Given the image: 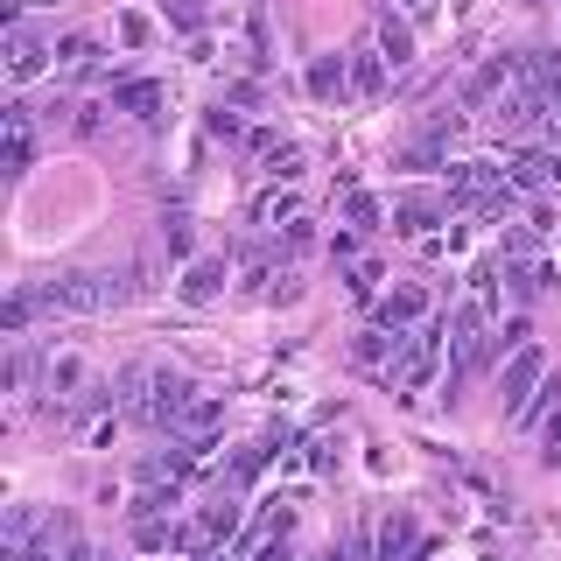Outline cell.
I'll return each instance as SVG.
<instances>
[{
  "label": "cell",
  "instance_id": "cell-38",
  "mask_svg": "<svg viewBox=\"0 0 561 561\" xmlns=\"http://www.w3.org/2000/svg\"><path fill=\"white\" fill-rule=\"evenodd\" d=\"M162 239H169V253H190V218H183V210L162 225Z\"/></svg>",
  "mask_w": 561,
  "mask_h": 561
},
{
  "label": "cell",
  "instance_id": "cell-5",
  "mask_svg": "<svg viewBox=\"0 0 561 561\" xmlns=\"http://www.w3.org/2000/svg\"><path fill=\"white\" fill-rule=\"evenodd\" d=\"M540 379H548V358H540L534 344L513 351V365H505V379H499V400H505V414H519L526 400L540 393Z\"/></svg>",
  "mask_w": 561,
  "mask_h": 561
},
{
  "label": "cell",
  "instance_id": "cell-39",
  "mask_svg": "<svg viewBox=\"0 0 561 561\" xmlns=\"http://www.w3.org/2000/svg\"><path fill=\"white\" fill-rule=\"evenodd\" d=\"M35 379V358H28V351H14V358H8V386H28Z\"/></svg>",
  "mask_w": 561,
  "mask_h": 561
},
{
  "label": "cell",
  "instance_id": "cell-27",
  "mask_svg": "<svg viewBox=\"0 0 561 561\" xmlns=\"http://www.w3.org/2000/svg\"><path fill=\"white\" fill-rule=\"evenodd\" d=\"M267 175H274V183H295V175H302V148H288V140H280V148L267 154Z\"/></svg>",
  "mask_w": 561,
  "mask_h": 561
},
{
  "label": "cell",
  "instance_id": "cell-36",
  "mask_svg": "<svg viewBox=\"0 0 561 561\" xmlns=\"http://www.w3.org/2000/svg\"><path fill=\"white\" fill-rule=\"evenodd\" d=\"M245 561H295V548H288V534H274V540H260Z\"/></svg>",
  "mask_w": 561,
  "mask_h": 561
},
{
  "label": "cell",
  "instance_id": "cell-3",
  "mask_svg": "<svg viewBox=\"0 0 561 561\" xmlns=\"http://www.w3.org/2000/svg\"><path fill=\"white\" fill-rule=\"evenodd\" d=\"M513 183L505 169H491V162H449V175H443V197H449V210H484L499 190Z\"/></svg>",
  "mask_w": 561,
  "mask_h": 561
},
{
  "label": "cell",
  "instance_id": "cell-1",
  "mask_svg": "<svg viewBox=\"0 0 561 561\" xmlns=\"http://www.w3.org/2000/svg\"><path fill=\"white\" fill-rule=\"evenodd\" d=\"M113 295H105V274H49V280H35V309L43 316H99Z\"/></svg>",
  "mask_w": 561,
  "mask_h": 561
},
{
  "label": "cell",
  "instance_id": "cell-29",
  "mask_svg": "<svg viewBox=\"0 0 561 561\" xmlns=\"http://www.w3.org/2000/svg\"><path fill=\"white\" fill-rule=\"evenodd\" d=\"M169 22L183 28V35H197L204 28V0H169Z\"/></svg>",
  "mask_w": 561,
  "mask_h": 561
},
{
  "label": "cell",
  "instance_id": "cell-19",
  "mask_svg": "<svg viewBox=\"0 0 561 561\" xmlns=\"http://www.w3.org/2000/svg\"><path fill=\"white\" fill-rule=\"evenodd\" d=\"M554 408H561V373H548V379H540V393L526 400V408H519L513 421H519V428H534V421H548Z\"/></svg>",
  "mask_w": 561,
  "mask_h": 561
},
{
  "label": "cell",
  "instance_id": "cell-37",
  "mask_svg": "<svg viewBox=\"0 0 561 561\" xmlns=\"http://www.w3.org/2000/svg\"><path fill=\"white\" fill-rule=\"evenodd\" d=\"M540 456H548V463H561V408L548 414V428H540Z\"/></svg>",
  "mask_w": 561,
  "mask_h": 561
},
{
  "label": "cell",
  "instance_id": "cell-41",
  "mask_svg": "<svg viewBox=\"0 0 561 561\" xmlns=\"http://www.w3.org/2000/svg\"><path fill=\"white\" fill-rule=\"evenodd\" d=\"M309 245H316V232H309L302 218H295V225H288V253H309Z\"/></svg>",
  "mask_w": 561,
  "mask_h": 561
},
{
  "label": "cell",
  "instance_id": "cell-11",
  "mask_svg": "<svg viewBox=\"0 0 561 561\" xmlns=\"http://www.w3.org/2000/svg\"><path fill=\"white\" fill-rule=\"evenodd\" d=\"M280 443H288V428H274V435H260V443H245V449L232 456V463H225V484H232V491H239V484H253L260 470H267V456H274Z\"/></svg>",
  "mask_w": 561,
  "mask_h": 561
},
{
  "label": "cell",
  "instance_id": "cell-34",
  "mask_svg": "<svg viewBox=\"0 0 561 561\" xmlns=\"http://www.w3.org/2000/svg\"><path fill=\"white\" fill-rule=\"evenodd\" d=\"M204 134H210V140H239V113H225V105H218V113L204 119Z\"/></svg>",
  "mask_w": 561,
  "mask_h": 561
},
{
  "label": "cell",
  "instance_id": "cell-35",
  "mask_svg": "<svg viewBox=\"0 0 561 561\" xmlns=\"http://www.w3.org/2000/svg\"><path fill=\"white\" fill-rule=\"evenodd\" d=\"M28 162H35V140H28V134H8V169L22 175Z\"/></svg>",
  "mask_w": 561,
  "mask_h": 561
},
{
  "label": "cell",
  "instance_id": "cell-13",
  "mask_svg": "<svg viewBox=\"0 0 561 561\" xmlns=\"http://www.w3.org/2000/svg\"><path fill=\"white\" fill-rule=\"evenodd\" d=\"M421 309H428V295H421V288H393V295L373 309V323H379V330H408V323H421Z\"/></svg>",
  "mask_w": 561,
  "mask_h": 561
},
{
  "label": "cell",
  "instance_id": "cell-20",
  "mask_svg": "<svg viewBox=\"0 0 561 561\" xmlns=\"http://www.w3.org/2000/svg\"><path fill=\"white\" fill-rule=\"evenodd\" d=\"M57 64L92 78V70H99V43H92V35H64V43H57Z\"/></svg>",
  "mask_w": 561,
  "mask_h": 561
},
{
  "label": "cell",
  "instance_id": "cell-31",
  "mask_svg": "<svg viewBox=\"0 0 561 561\" xmlns=\"http://www.w3.org/2000/svg\"><path fill=\"white\" fill-rule=\"evenodd\" d=\"M400 169H443V148H435V140H414V148L400 154Z\"/></svg>",
  "mask_w": 561,
  "mask_h": 561
},
{
  "label": "cell",
  "instance_id": "cell-26",
  "mask_svg": "<svg viewBox=\"0 0 561 561\" xmlns=\"http://www.w3.org/2000/svg\"><path fill=\"white\" fill-rule=\"evenodd\" d=\"M28 316H35V288L8 295V309H0V330H8V337H22V330H28Z\"/></svg>",
  "mask_w": 561,
  "mask_h": 561
},
{
  "label": "cell",
  "instance_id": "cell-17",
  "mask_svg": "<svg viewBox=\"0 0 561 561\" xmlns=\"http://www.w3.org/2000/svg\"><path fill=\"white\" fill-rule=\"evenodd\" d=\"M169 505H183L175 478H169V484H140V491H134V505H127V519H134V526H140V519H169Z\"/></svg>",
  "mask_w": 561,
  "mask_h": 561
},
{
  "label": "cell",
  "instance_id": "cell-24",
  "mask_svg": "<svg viewBox=\"0 0 561 561\" xmlns=\"http://www.w3.org/2000/svg\"><path fill=\"white\" fill-rule=\"evenodd\" d=\"M505 70H513V64H505V57H499V64H484L478 78L463 84V105H484V99H491V92H499V84H505Z\"/></svg>",
  "mask_w": 561,
  "mask_h": 561
},
{
  "label": "cell",
  "instance_id": "cell-4",
  "mask_svg": "<svg viewBox=\"0 0 561 561\" xmlns=\"http://www.w3.org/2000/svg\"><path fill=\"white\" fill-rule=\"evenodd\" d=\"M443 218H449V197H435V190H400L393 197V232L408 239H428Z\"/></svg>",
  "mask_w": 561,
  "mask_h": 561
},
{
  "label": "cell",
  "instance_id": "cell-23",
  "mask_svg": "<svg viewBox=\"0 0 561 561\" xmlns=\"http://www.w3.org/2000/svg\"><path fill=\"white\" fill-rule=\"evenodd\" d=\"M379 218H386L379 197H365V190H351V197H344V225H351V232H373Z\"/></svg>",
  "mask_w": 561,
  "mask_h": 561
},
{
  "label": "cell",
  "instance_id": "cell-18",
  "mask_svg": "<svg viewBox=\"0 0 561 561\" xmlns=\"http://www.w3.org/2000/svg\"><path fill=\"white\" fill-rule=\"evenodd\" d=\"M386 70H393V64H386L379 49H358V57H351V92H358V99H379L386 92Z\"/></svg>",
  "mask_w": 561,
  "mask_h": 561
},
{
  "label": "cell",
  "instance_id": "cell-9",
  "mask_svg": "<svg viewBox=\"0 0 561 561\" xmlns=\"http://www.w3.org/2000/svg\"><path fill=\"white\" fill-rule=\"evenodd\" d=\"M162 105H169V92L154 78H119L113 84V113H134V119H148V127H154V119H162Z\"/></svg>",
  "mask_w": 561,
  "mask_h": 561
},
{
  "label": "cell",
  "instance_id": "cell-43",
  "mask_svg": "<svg viewBox=\"0 0 561 561\" xmlns=\"http://www.w3.org/2000/svg\"><path fill=\"white\" fill-rule=\"evenodd\" d=\"M316 561H351V548H330V554H316Z\"/></svg>",
  "mask_w": 561,
  "mask_h": 561
},
{
  "label": "cell",
  "instance_id": "cell-40",
  "mask_svg": "<svg viewBox=\"0 0 561 561\" xmlns=\"http://www.w3.org/2000/svg\"><path fill=\"white\" fill-rule=\"evenodd\" d=\"M119 43L140 49V43H148V22H140V14H119Z\"/></svg>",
  "mask_w": 561,
  "mask_h": 561
},
{
  "label": "cell",
  "instance_id": "cell-33",
  "mask_svg": "<svg viewBox=\"0 0 561 561\" xmlns=\"http://www.w3.org/2000/svg\"><path fill=\"white\" fill-rule=\"evenodd\" d=\"M373 288H379V267H373V260H358V267H351V295L373 302Z\"/></svg>",
  "mask_w": 561,
  "mask_h": 561
},
{
  "label": "cell",
  "instance_id": "cell-28",
  "mask_svg": "<svg viewBox=\"0 0 561 561\" xmlns=\"http://www.w3.org/2000/svg\"><path fill=\"white\" fill-rule=\"evenodd\" d=\"M218 421H225V408H218V400H197V408L183 414V428H190V435H210Z\"/></svg>",
  "mask_w": 561,
  "mask_h": 561
},
{
  "label": "cell",
  "instance_id": "cell-7",
  "mask_svg": "<svg viewBox=\"0 0 561 561\" xmlns=\"http://www.w3.org/2000/svg\"><path fill=\"white\" fill-rule=\"evenodd\" d=\"M443 337L449 330H421V337H408V351H400V386H408V393H421V386L435 379V358H443Z\"/></svg>",
  "mask_w": 561,
  "mask_h": 561
},
{
  "label": "cell",
  "instance_id": "cell-14",
  "mask_svg": "<svg viewBox=\"0 0 561 561\" xmlns=\"http://www.w3.org/2000/svg\"><path fill=\"white\" fill-rule=\"evenodd\" d=\"M379 57L393 70L414 64V22H400V14H379Z\"/></svg>",
  "mask_w": 561,
  "mask_h": 561
},
{
  "label": "cell",
  "instance_id": "cell-16",
  "mask_svg": "<svg viewBox=\"0 0 561 561\" xmlns=\"http://www.w3.org/2000/svg\"><path fill=\"white\" fill-rule=\"evenodd\" d=\"M309 92L323 99V105L344 99V92H351V57H316V64H309Z\"/></svg>",
  "mask_w": 561,
  "mask_h": 561
},
{
  "label": "cell",
  "instance_id": "cell-15",
  "mask_svg": "<svg viewBox=\"0 0 561 561\" xmlns=\"http://www.w3.org/2000/svg\"><path fill=\"white\" fill-rule=\"evenodd\" d=\"M540 113H548V99H540V92H513V99L499 105V134H513V140H519V134H534V119H540Z\"/></svg>",
  "mask_w": 561,
  "mask_h": 561
},
{
  "label": "cell",
  "instance_id": "cell-10",
  "mask_svg": "<svg viewBox=\"0 0 561 561\" xmlns=\"http://www.w3.org/2000/svg\"><path fill=\"white\" fill-rule=\"evenodd\" d=\"M43 64H49L43 35H35V28H8V78L28 84V78H43Z\"/></svg>",
  "mask_w": 561,
  "mask_h": 561
},
{
  "label": "cell",
  "instance_id": "cell-21",
  "mask_svg": "<svg viewBox=\"0 0 561 561\" xmlns=\"http://www.w3.org/2000/svg\"><path fill=\"white\" fill-rule=\"evenodd\" d=\"M484 309H491V302H463V309H456V316H449V344H456V351H463V344H478V337H484Z\"/></svg>",
  "mask_w": 561,
  "mask_h": 561
},
{
  "label": "cell",
  "instance_id": "cell-12",
  "mask_svg": "<svg viewBox=\"0 0 561 561\" xmlns=\"http://www.w3.org/2000/svg\"><path fill=\"white\" fill-rule=\"evenodd\" d=\"M175 295H183L190 309H204V302H218L225 295V260H197L183 280H175Z\"/></svg>",
  "mask_w": 561,
  "mask_h": 561
},
{
  "label": "cell",
  "instance_id": "cell-42",
  "mask_svg": "<svg viewBox=\"0 0 561 561\" xmlns=\"http://www.w3.org/2000/svg\"><path fill=\"white\" fill-rule=\"evenodd\" d=\"M408 8H414V22H428V14H435V0H408Z\"/></svg>",
  "mask_w": 561,
  "mask_h": 561
},
{
  "label": "cell",
  "instance_id": "cell-32",
  "mask_svg": "<svg viewBox=\"0 0 561 561\" xmlns=\"http://www.w3.org/2000/svg\"><path fill=\"white\" fill-rule=\"evenodd\" d=\"M456 134H463V113H435V119H428V134H421V140H435V148H443V140H456Z\"/></svg>",
  "mask_w": 561,
  "mask_h": 561
},
{
  "label": "cell",
  "instance_id": "cell-6",
  "mask_svg": "<svg viewBox=\"0 0 561 561\" xmlns=\"http://www.w3.org/2000/svg\"><path fill=\"white\" fill-rule=\"evenodd\" d=\"M505 175H513V190L540 197V190H554V183H561V148H519Z\"/></svg>",
  "mask_w": 561,
  "mask_h": 561
},
{
  "label": "cell",
  "instance_id": "cell-25",
  "mask_svg": "<svg viewBox=\"0 0 561 561\" xmlns=\"http://www.w3.org/2000/svg\"><path fill=\"white\" fill-rule=\"evenodd\" d=\"M253 218H260V225H280V218L295 225V218H302V204H295L288 190H267V197H260V210H253Z\"/></svg>",
  "mask_w": 561,
  "mask_h": 561
},
{
  "label": "cell",
  "instance_id": "cell-2",
  "mask_svg": "<svg viewBox=\"0 0 561 561\" xmlns=\"http://www.w3.org/2000/svg\"><path fill=\"white\" fill-rule=\"evenodd\" d=\"M190 408H197V386H190V373H148V400H140L134 421H148V428H183Z\"/></svg>",
  "mask_w": 561,
  "mask_h": 561
},
{
  "label": "cell",
  "instance_id": "cell-22",
  "mask_svg": "<svg viewBox=\"0 0 561 561\" xmlns=\"http://www.w3.org/2000/svg\"><path fill=\"white\" fill-rule=\"evenodd\" d=\"M232 526H239V505L232 499H218V505H204V513H197V534L204 540H232Z\"/></svg>",
  "mask_w": 561,
  "mask_h": 561
},
{
  "label": "cell",
  "instance_id": "cell-8",
  "mask_svg": "<svg viewBox=\"0 0 561 561\" xmlns=\"http://www.w3.org/2000/svg\"><path fill=\"white\" fill-rule=\"evenodd\" d=\"M373 561H428V540H421V526L408 519V513H393L379 526V548H373Z\"/></svg>",
  "mask_w": 561,
  "mask_h": 561
},
{
  "label": "cell",
  "instance_id": "cell-30",
  "mask_svg": "<svg viewBox=\"0 0 561 561\" xmlns=\"http://www.w3.org/2000/svg\"><path fill=\"white\" fill-rule=\"evenodd\" d=\"M70 386H84V365L78 358H57V365H49V393H70Z\"/></svg>",
  "mask_w": 561,
  "mask_h": 561
}]
</instances>
